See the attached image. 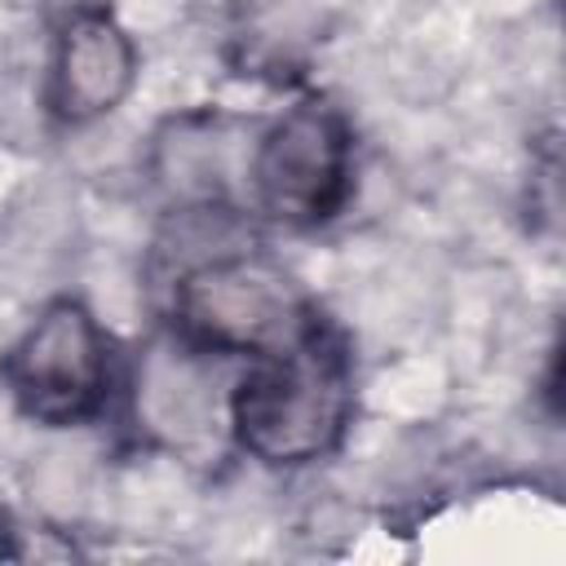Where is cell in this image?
Instances as JSON below:
<instances>
[{"label": "cell", "mask_w": 566, "mask_h": 566, "mask_svg": "<svg viewBox=\"0 0 566 566\" xmlns=\"http://www.w3.org/2000/svg\"><path fill=\"white\" fill-rule=\"evenodd\" d=\"M354 354L318 318L283 349L243 358L226 389L230 442L265 469H305L327 460L354 424Z\"/></svg>", "instance_id": "cell-1"}, {"label": "cell", "mask_w": 566, "mask_h": 566, "mask_svg": "<svg viewBox=\"0 0 566 566\" xmlns=\"http://www.w3.org/2000/svg\"><path fill=\"white\" fill-rule=\"evenodd\" d=\"M155 287H164L168 327L226 363L283 349L323 318L318 301L256 234L186 261Z\"/></svg>", "instance_id": "cell-2"}, {"label": "cell", "mask_w": 566, "mask_h": 566, "mask_svg": "<svg viewBox=\"0 0 566 566\" xmlns=\"http://www.w3.org/2000/svg\"><path fill=\"white\" fill-rule=\"evenodd\" d=\"M0 385L35 424H88L119 389L115 340L80 296H53L0 354Z\"/></svg>", "instance_id": "cell-3"}, {"label": "cell", "mask_w": 566, "mask_h": 566, "mask_svg": "<svg viewBox=\"0 0 566 566\" xmlns=\"http://www.w3.org/2000/svg\"><path fill=\"white\" fill-rule=\"evenodd\" d=\"M354 195V128L327 97H301L274 119L256 124L248 150V212L314 230L332 221Z\"/></svg>", "instance_id": "cell-4"}, {"label": "cell", "mask_w": 566, "mask_h": 566, "mask_svg": "<svg viewBox=\"0 0 566 566\" xmlns=\"http://www.w3.org/2000/svg\"><path fill=\"white\" fill-rule=\"evenodd\" d=\"M217 354L181 340L172 327H164L133 363L128 376V402L137 433H146L155 447L177 455H203L217 447V438H230L226 429V389L221 385Z\"/></svg>", "instance_id": "cell-5"}, {"label": "cell", "mask_w": 566, "mask_h": 566, "mask_svg": "<svg viewBox=\"0 0 566 566\" xmlns=\"http://www.w3.org/2000/svg\"><path fill=\"white\" fill-rule=\"evenodd\" d=\"M142 53L128 27L106 4H75L62 13L44 62V115L62 128H84L119 111L137 84Z\"/></svg>", "instance_id": "cell-6"}, {"label": "cell", "mask_w": 566, "mask_h": 566, "mask_svg": "<svg viewBox=\"0 0 566 566\" xmlns=\"http://www.w3.org/2000/svg\"><path fill=\"white\" fill-rule=\"evenodd\" d=\"M256 124L217 106L168 115L146 150V172L168 208H248V150Z\"/></svg>", "instance_id": "cell-7"}]
</instances>
